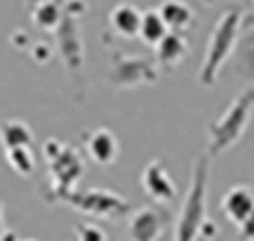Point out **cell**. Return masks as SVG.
Wrapping results in <instances>:
<instances>
[{
    "mask_svg": "<svg viewBox=\"0 0 254 241\" xmlns=\"http://www.w3.org/2000/svg\"><path fill=\"white\" fill-rule=\"evenodd\" d=\"M25 241H33V239H25Z\"/></svg>",
    "mask_w": 254,
    "mask_h": 241,
    "instance_id": "obj_21",
    "label": "cell"
},
{
    "mask_svg": "<svg viewBox=\"0 0 254 241\" xmlns=\"http://www.w3.org/2000/svg\"><path fill=\"white\" fill-rule=\"evenodd\" d=\"M252 109H254V90H247L209 127V149H212V154H219V152L229 149L244 135L249 119H252Z\"/></svg>",
    "mask_w": 254,
    "mask_h": 241,
    "instance_id": "obj_2",
    "label": "cell"
},
{
    "mask_svg": "<svg viewBox=\"0 0 254 241\" xmlns=\"http://www.w3.org/2000/svg\"><path fill=\"white\" fill-rule=\"evenodd\" d=\"M155 48H157V60H160V65H165V67L180 65V62L187 57V52H190L187 38H185L182 33H172V30H170Z\"/></svg>",
    "mask_w": 254,
    "mask_h": 241,
    "instance_id": "obj_12",
    "label": "cell"
},
{
    "mask_svg": "<svg viewBox=\"0 0 254 241\" xmlns=\"http://www.w3.org/2000/svg\"><path fill=\"white\" fill-rule=\"evenodd\" d=\"M5 157H8V164L13 167L15 174H20V177H30V174H33V169H35V157H33L30 147L5 149Z\"/></svg>",
    "mask_w": 254,
    "mask_h": 241,
    "instance_id": "obj_17",
    "label": "cell"
},
{
    "mask_svg": "<svg viewBox=\"0 0 254 241\" xmlns=\"http://www.w3.org/2000/svg\"><path fill=\"white\" fill-rule=\"evenodd\" d=\"M157 10H160V15H162L167 30H172V33L187 30V28L192 25V20H194L192 8L185 3V0H165Z\"/></svg>",
    "mask_w": 254,
    "mask_h": 241,
    "instance_id": "obj_13",
    "label": "cell"
},
{
    "mask_svg": "<svg viewBox=\"0 0 254 241\" xmlns=\"http://www.w3.org/2000/svg\"><path fill=\"white\" fill-rule=\"evenodd\" d=\"M234 38H237V13L232 10V13H227V15L217 23V28H214L212 38H209L207 57H204L202 70H199L202 85H212V82L217 80V72H219L222 62L227 60V55H229L232 48H234Z\"/></svg>",
    "mask_w": 254,
    "mask_h": 241,
    "instance_id": "obj_3",
    "label": "cell"
},
{
    "mask_svg": "<svg viewBox=\"0 0 254 241\" xmlns=\"http://www.w3.org/2000/svg\"><path fill=\"white\" fill-rule=\"evenodd\" d=\"M65 18V10L58 0H38V5L33 8V23L43 30H58Z\"/></svg>",
    "mask_w": 254,
    "mask_h": 241,
    "instance_id": "obj_15",
    "label": "cell"
},
{
    "mask_svg": "<svg viewBox=\"0 0 254 241\" xmlns=\"http://www.w3.org/2000/svg\"><path fill=\"white\" fill-rule=\"evenodd\" d=\"M142 187H145V192H147L155 201H160V204H170V201L177 196V189H175L172 177L167 174L165 164L157 162V159H152V162L142 169Z\"/></svg>",
    "mask_w": 254,
    "mask_h": 241,
    "instance_id": "obj_7",
    "label": "cell"
},
{
    "mask_svg": "<svg viewBox=\"0 0 254 241\" xmlns=\"http://www.w3.org/2000/svg\"><path fill=\"white\" fill-rule=\"evenodd\" d=\"M165 226V214L155 206L140 209L130 219V236L132 241H157Z\"/></svg>",
    "mask_w": 254,
    "mask_h": 241,
    "instance_id": "obj_8",
    "label": "cell"
},
{
    "mask_svg": "<svg viewBox=\"0 0 254 241\" xmlns=\"http://www.w3.org/2000/svg\"><path fill=\"white\" fill-rule=\"evenodd\" d=\"M50 174H53V184L58 192H72L75 182L82 177V159L72 147H65L58 152L55 159H50Z\"/></svg>",
    "mask_w": 254,
    "mask_h": 241,
    "instance_id": "obj_5",
    "label": "cell"
},
{
    "mask_svg": "<svg viewBox=\"0 0 254 241\" xmlns=\"http://www.w3.org/2000/svg\"><path fill=\"white\" fill-rule=\"evenodd\" d=\"M85 149H87V154H90V159L95 164H112L117 159V154H120V142H117V137L110 130L100 127V130H95L87 137Z\"/></svg>",
    "mask_w": 254,
    "mask_h": 241,
    "instance_id": "obj_10",
    "label": "cell"
},
{
    "mask_svg": "<svg viewBox=\"0 0 254 241\" xmlns=\"http://www.w3.org/2000/svg\"><path fill=\"white\" fill-rule=\"evenodd\" d=\"M0 142H3L5 149L30 147L33 145V132L25 122H20V119H5V122L0 125Z\"/></svg>",
    "mask_w": 254,
    "mask_h": 241,
    "instance_id": "obj_14",
    "label": "cell"
},
{
    "mask_svg": "<svg viewBox=\"0 0 254 241\" xmlns=\"http://www.w3.org/2000/svg\"><path fill=\"white\" fill-rule=\"evenodd\" d=\"M80 241H105V234H102L100 229L85 224V226L80 229Z\"/></svg>",
    "mask_w": 254,
    "mask_h": 241,
    "instance_id": "obj_19",
    "label": "cell"
},
{
    "mask_svg": "<svg viewBox=\"0 0 254 241\" xmlns=\"http://www.w3.org/2000/svg\"><path fill=\"white\" fill-rule=\"evenodd\" d=\"M58 196L63 201L72 204L75 209L87 211L92 216H115V214H120V211L127 209V201L125 199H120L117 194L105 192V189L102 192L100 189H92V192H82V194H77V192H58Z\"/></svg>",
    "mask_w": 254,
    "mask_h": 241,
    "instance_id": "obj_4",
    "label": "cell"
},
{
    "mask_svg": "<svg viewBox=\"0 0 254 241\" xmlns=\"http://www.w3.org/2000/svg\"><path fill=\"white\" fill-rule=\"evenodd\" d=\"M58 43H60V55L65 60V65L70 67L72 75H77L82 70V38L77 30V18L65 15L60 28H58Z\"/></svg>",
    "mask_w": 254,
    "mask_h": 241,
    "instance_id": "obj_6",
    "label": "cell"
},
{
    "mask_svg": "<svg viewBox=\"0 0 254 241\" xmlns=\"http://www.w3.org/2000/svg\"><path fill=\"white\" fill-rule=\"evenodd\" d=\"M222 211H224V216L232 224L239 226L249 214H254V192L249 187H244V184L232 187L224 194V199H222Z\"/></svg>",
    "mask_w": 254,
    "mask_h": 241,
    "instance_id": "obj_9",
    "label": "cell"
},
{
    "mask_svg": "<svg viewBox=\"0 0 254 241\" xmlns=\"http://www.w3.org/2000/svg\"><path fill=\"white\" fill-rule=\"evenodd\" d=\"M167 33H170V30H167V25H165V20H162V15H160V10H157V8H152V10H145V13H142L140 33H137V35H140L147 45H157Z\"/></svg>",
    "mask_w": 254,
    "mask_h": 241,
    "instance_id": "obj_16",
    "label": "cell"
},
{
    "mask_svg": "<svg viewBox=\"0 0 254 241\" xmlns=\"http://www.w3.org/2000/svg\"><path fill=\"white\" fill-rule=\"evenodd\" d=\"M237 231H239V236H242L244 241H254V214H249V216L237 226Z\"/></svg>",
    "mask_w": 254,
    "mask_h": 241,
    "instance_id": "obj_18",
    "label": "cell"
},
{
    "mask_svg": "<svg viewBox=\"0 0 254 241\" xmlns=\"http://www.w3.org/2000/svg\"><path fill=\"white\" fill-rule=\"evenodd\" d=\"M140 20H142V13L130 3H120L110 10V28L120 38H137Z\"/></svg>",
    "mask_w": 254,
    "mask_h": 241,
    "instance_id": "obj_11",
    "label": "cell"
},
{
    "mask_svg": "<svg viewBox=\"0 0 254 241\" xmlns=\"http://www.w3.org/2000/svg\"><path fill=\"white\" fill-rule=\"evenodd\" d=\"M204 226H207V159L202 157L194 164L192 187L177 219L175 241H197Z\"/></svg>",
    "mask_w": 254,
    "mask_h": 241,
    "instance_id": "obj_1",
    "label": "cell"
},
{
    "mask_svg": "<svg viewBox=\"0 0 254 241\" xmlns=\"http://www.w3.org/2000/svg\"><path fill=\"white\" fill-rule=\"evenodd\" d=\"M5 236V221H3V199H0V241Z\"/></svg>",
    "mask_w": 254,
    "mask_h": 241,
    "instance_id": "obj_20",
    "label": "cell"
}]
</instances>
